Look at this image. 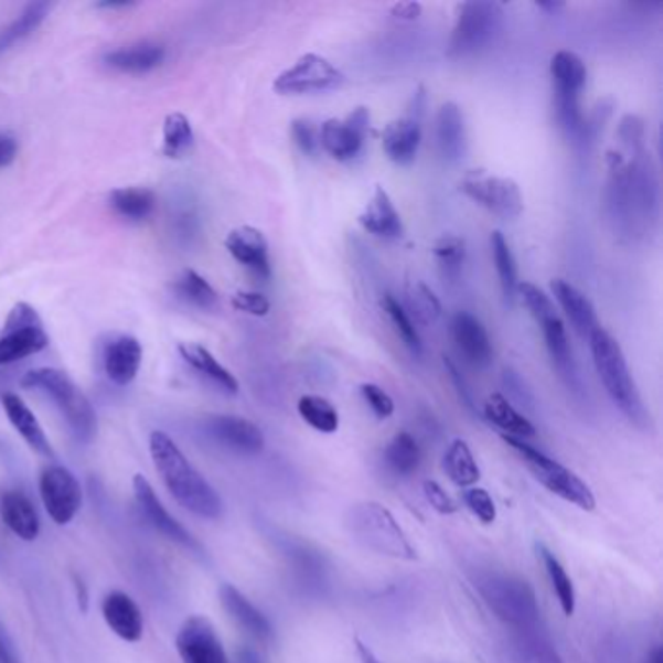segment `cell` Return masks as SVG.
I'll return each instance as SVG.
<instances>
[{
    "mask_svg": "<svg viewBox=\"0 0 663 663\" xmlns=\"http://www.w3.org/2000/svg\"><path fill=\"white\" fill-rule=\"evenodd\" d=\"M344 527L361 547L382 557L417 560V550L394 514L377 502H361L346 510Z\"/></svg>",
    "mask_w": 663,
    "mask_h": 663,
    "instance_id": "5b68a950",
    "label": "cell"
},
{
    "mask_svg": "<svg viewBox=\"0 0 663 663\" xmlns=\"http://www.w3.org/2000/svg\"><path fill=\"white\" fill-rule=\"evenodd\" d=\"M232 306L238 311L255 316V318H265L270 311V302L259 292H238L232 298Z\"/></svg>",
    "mask_w": 663,
    "mask_h": 663,
    "instance_id": "816d5d0a",
    "label": "cell"
},
{
    "mask_svg": "<svg viewBox=\"0 0 663 663\" xmlns=\"http://www.w3.org/2000/svg\"><path fill=\"white\" fill-rule=\"evenodd\" d=\"M370 131L368 107H356L344 117H333L321 125L320 147L336 162H351L361 154Z\"/></svg>",
    "mask_w": 663,
    "mask_h": 663,
    "instance_id": "5bb4252c",
    "label": "cell"
},
{
    "mask_svg": "<svg viewBox=\"0 0 663 663\" xmlns=\"http://www.w3.org/2000/svg\"><path fill=\"white\" fill-rule=\"evenodd\" d=\"M0 517L10 532L22 541H35L42 532L38 509L25 492H2L0 494Z\"/></svg>",
    "mask_w": 663,
    "mask_h": 663,
    "instance_id": "f1b7e54d",
    "label": "cell"
},
{
    "mask_svg": "<svg viewBox=\"0 0 663 663\" xmlns=\"http://www.w3.org/2000/svg\"><path fill=\"white\" fill-rule=\"evenodd\" d=\"M101 614L107 627L125 642H139L145 631V621L139 606L124 591H111L101 601Z\"/></svg>",
    "mask_w": 663,
    "mask_h": 663,
    "instance_id": "4316f807",
    "label": "cell"
},
{
    "mask_svg": "<svg viewBox=\"0 0 663 663\" xmlns=\"http://www.w3.org/2000/svg\"><path fill=\"white\" fill-rule=\"evenodd\" d=\"M423 459V451L417 438L409 432H397L392 442L385 446L384 466L389 473L399 479L410 477L417 471Z\"/></svg>",
    "mask_w": 663,
    "mask_h": 663,
    "instance_id": "e575fe53",
    "label": "cell"
},
{
    "mask_svg": "<svg viewBox=\"0 0 663 663\" xmlns=\"http://www.w3.org/2000/svg\"><path fill=\"white\" fill-rule=\"evenodd\" d=\"M224 246L228 249V254L232 255L242 267L252 270L255 277H259V279H269V244H267V238L263 236L261 229L254 228V226H239V228H234L229 232L228 238L224 242Z\"/></svg>",
    "mask_w": 663,
    "mask_h": 663,
    "instance_id": "7402d4cb",
    "label": "cell"
},
{
    "mask_svg": "<svg viewBox=\"0 0 663 663\" xmlns=\"http://www.w3.org/2000/svg\"><path fill=\"white\" fill-rule=\"evenodd\" d=\"M402 306L409 313L410 320L420 325H432L442 316V303L438 296L420 280L409 282L405 287V303Z\"/></svg>",
    "mask_w": 663,
    "mask_h": 663,
    "instance_id": "60d3db41",
    "label": "cell"
},
{
    "mask_svg": "<svg viewBox=\"0 0 663 663\" xmlns=\"http://www.w3.org/2000/svg\"><path fill=\"white\" fill-rule=\"evenodd\" d=\"M0 402H2V409L7 413L10 425L14 426L18 435L24 438V442L43 458H53V448H51L47 436L43 432L40 420L35 418L32 409L22 402V397H18L17 394H4Z\"/></svg>",
    "mask_w": 663,
    "mask_h": 663,
    "instance_id": "f546056e",
    "label": "cell"
},
{
    "mask_svg": "<svg viewBox=\"0 0 663 663\" xmlns=\"http://www.w3.org/2000/svg\"><path fill=\"white\" fill-rule=\"evenodd\" d=\"M142 362V346L131 335H119L111 339L104 349L101 364L104 372L119 387L131 384L137 377Z\"/></svg>",
    "mask_w": 663,
    "mask_h": 663,
    "instance_id": "cb8c5ba5",
    "label": "cell"
},
{
    "mask_svg": "<svg viewBox=\"0 0 663 663\" xmlns=\"http://www.w3.org/2000/svg\"><path fill=\"white\" fill-rule=\"evenodd\" d=\"M236 663H265V660L254 648H242L236 654Z\"/></svg>",
    "mask_w": 663,
    "mask_h": 663,
    "instance_id": "680465c9",
    "label": "cell"
},
{
    "mask_svg": "<svg viewBox=\"0 0 663 663\" xmlns=\"http://www.w3.org/2000/svg\"><path fill=\"white\" fill-rule=\"evenodd\" d=\"M463 502H466L467 510L473 514V516L483 522L484 525L494 524L496 520V504L491 499V494L479 489V486H471L463 492Z\"/></svg>",
    "mask_w": 663,
    "mask_h": 663,
    "instance_id": "7dc6e473",
    "label": "cell"
},
{
    "mask_svg": "<svg viewBox=\"0 0 663 663\" xmlns=\"http://www.w3.org/2000/svg\"><path fill=\"white\" fill-rule=\"evenodd\" d=\"M459 191L499 218H517L524 213V197L516 181L484 170L466 173Z\"/></svg>",
    "mask_w": 663,
    "mask_h": 663,
    "instance_id": "7c38bea8",
    "label": "cell"
},
{
    "mask_svg": "<svg viewBox=\"0 0 663 663\" xmlns=\"http://www.w3.org/2000/svg\"><path fill=\"white\" fill-rule=\"evenodd\" d=\"M537 7H539L541 10H549V12H557V10L565 9L563 2H539Z\"/></svg>",
    "mask_w": 663,
    "mask_h": 663,
    "instance_id": "be15d7a7",
    "label": "cell"
},
{
    "mask_svg": "<svg viewBox=\"0 0 663 663\" xmlns=\"http://www.w3.org/2000/svg\"><path fill=\"white\" fill-rule=\"evenodd\" d=\"M50 10V2L28 4L12 24L7 25L4 30H0V53L9 51L12 45H17V43L25 40L28 35H32L42 25L43 20L47 18Z\"/></svg>",
    "mask_w": 663,
    "mask_h": 663,
    "instance_id": "b9f144b4",
    "label": "cell"
},
{
    "mask_svg": "<svg viewBox=\"0 0 663 663\" xmlns=\"http://www.w3.org/2000/svg\"><path fill=\"white\" fill-rule=\"evenodd\" d=\"M506 654L512 663H565L555 644L539 629L512 632Z\"/></svg>",
    "mask_w": 663,
    "mask_h": 663,
    "instance_id": "1f68e13d",
    "label": "cell"
},
{
    "mask_svg": "<svg viewBox=\"0 0 663 663\" xmlns=\"http://www.w3.org/2000/svg\"><path fill=\"white\" fill-rule=\"evenodd\" d=\"M175 648L183 663H229L213 622L193 614L181 624Z\"/></svg>",
    "mask_w": 663,
    "mask_h": 663,
    "instance_id": "2e32d148",
    "label": "cell"
},
{
    "mask_svg": "<svg viewBox=\"0 0 663 663\" xmlns=\"http://www.w3.org/2000/svg\"><path fill=\"white\" fill-rule=\"evenodd\" d=\"M165 50L158 43H137L121 50L107 51L104 63L117 73L145 74L164 63Z\"/></svg>",
    "mask_w": 663,
    "mask_h": 663,
    "instance_id": "d6a6232c",
    "label": "cell"
},
{
    "mask_svg": "<svg viewBox=\"0 0 663 663\" xmlns=\"http://www.w3.org/2000/svg\"><path fill=\"white\" fill-rule=\"evenodd\" d=\"M0 663H20L14 650L10 646L9 639L4 637L2 631H0Z\"/></svg>",
    "mask_w": 663,
    "mask_h": 663,
    "instance_id": "6f0895ef",
    "label": "cell"
},
{
    "mask_svg": "<svg viewBox=\"0 0 663 663\" xmlns=\"http://www.w3.org/2000/svg\"><path fill=\"white\" fill-rule=\"evenodd\" d=\"M162 154L165 158H181L188 154L193 142H195V132L189 124L188 117L183 114L165 115L164 129H162Z\"/></svg>",
    "mask_w": 663,
    "mask_h": 663,
    "instance_id": "f6af8a7d",
    "label": "cell"
},
{
    "mask_svg": "<svg viewBox=\"0 0 663 663\" xmlns=\"http://www.w3.org/2000/svg\"><path fill=\"white\" fill-rule=\"evenodd\" d=\"M535 549H537L541 563H543L545 570H547L550 586H553V591L557 596L563 613L566 617H573L574 611H576V591H574L573 580H570V576L566 573L565 566L555 557V553L547 549L543 543H537Z\"/></svg>",
    "mask_w": 663,
    "mask_h": 663,
    "instance_id": "ab89813d",
    "label": "cell"
},
{
    "mask_svg": "<svg viewBox=\"0 0 663 663\" xmlns=\"http://www.w3.org/2000/svg\"><path fill=\"white\" fill-rule=\"evenodd\" d=\"M205 432L222 448L242 456H257L265 448L261 428L236 415H213L206 418Z\"/></svg>",
    "mask_w": 663,
    "mask_h": 663,
    "instance_id": "ac0fdd59",
    "label": "cell"
},
{
    "mask_svg": "<svg viewBox=\"0 0 663 663\" xmlns=\"http://www.w3.org/2000/svg\"><path fill=\"white\" fill-rule=\"evenodd\" d=\"M132 491H135V499H137L142 516L147 517L148 524L152 525L156 532L162 533L170 541L180 543L181 547H185V549L201 550V545L195 541V537L175 517L170 516V512L164 509V504L158 500L152 484L148 483L147 477H135L132 479Z\"/></svg>",
    "mask_w": 663,
    "mask_h": 663,
    "instance_id": "ffe728a7",
    "label": "cell"
},
{
    "mask_svg": "<svg viewBox=\"0 0 663 663\" xmlns=\"http://www.w3.org/2000/svg\"><path fill=\"white\" fill-rule=\"evenodd\" d=\"M484 418L491 425L500 428L504 435L517 440H525L535 436V426L532 425L530 418H525L520 410L509 402V397L502 394L489 395V399L484 403Z\"/></svg>",
    "mask_w": 663,
    "mask_h": 663,
    "instance_id": "836d02e7",
    "label": "cell"
},
{
    "mask_svg": "<svg viewBox=\"0 0 663 663\" xmlns=\"http://www.w3.org/2000/svg\"><path fill=\"white\" fill-rule=\"evenodd\" d=\"M646 663H663L662 646H655L654 650L648 654Z\"/></svg>",
    "mask_w": 663,
    "mask_h": 663,
    "instance_id": "6125c7cd",
    "label": "cell"
},
{
    "mask_svg": "<svg viewBox=\"0 0 663 663\" xmlns=\"http://www.w3.org/2000/svg\"><path fill=\"white\" fill-rule=\"evenodd\" d=\"M354 644H356V654L361 657L362 663H384L368 646H366V644H364V642H361V640H354Z\"/></svg>",
    "mask_w": 663,
    "mask_h": 663,
    "instance_id": "91938a15",
    "label": "cell"
},
{
    "mask_svg": "<svg viewBox=\"0 0 663 663\" xmlns=\"http://www.w3.org/2000/svg\"><path fill=\"white\" fill-rule=\"evenodd\" d=\"M423 489H425V496L426 500H428V504H430L438 514L451 516V514L458 512L456 500L451 499L450 494L443 491L442 486L436 483V481H426Z\"/></svg>",
    "mask_w": 663,
    "mask_h": 663,
    "instance_id": "f907efd6",
    "label": "cell"
},
{
    "mask_svg": "<svg viewBox=\"0 0 663 663\" xmlns=\"http://www.w3.org/2000/svg\"><path fill=\"white\" fill-rule=\"evenodd\" d=\"M172 292L181 302L189 303L199 310H214L218 306V295L211 282L201 277L197 270L185 269L172 282Z\"/></svg>",
    "mask_w": 663,
    "mask_h": 663,
    "instance_id": "74e56055",
    "label": "cell"
},
{
    "mask_svg": "<svg viewBox=\"0 0 663 663\" xmlns=\"http://www.w3.org/2000/svg\"><path fill=\"white\" fill-rule=\"evenodd\" d=\"M290 132L296 147L300 148L303 154L313 156L320 150V132L313 129V125L308 119H295L290 125Z\"/></svg>",
    "mask_w": 663,
    "mask_h": 663,
    "instance_id": "681fc988",
    "label": "cell"
},
{
    "mask_svg": "<svg viewBox=\"0 0 663 663\" xmlns=\"http://www.w3.org/2000/svg\"><path fill=\"white\" fill-rule=\"evenodd\" d=\"M279 545L295 570L298 586L308 594H323L328 588L329 565L320 550L290 535H285Z\"/></svg>",
    "mask_w": 663,
    "mask_h": 663,
    "instance_id": "44dd1931",
    "label": "cell"
},
{
    "mask_svg": "<svg viewBox=\"0 0 663 663\" xmlns=\"http://www.w3.org/2000/svg\"><path fill=\"white\" fill-rule=\"evenodd\" d=\"M491 249L494 267H496V272H499L500 290H502L504 303L506 306H514L517 298V287H520L516 257L512 254L509 239L504 238V234L500 229L492 232Z\"/></svg>",
    "mask_w": 663,
    "mask_h": 663,
    "instance_id": "8d00e7d4",
    "label": "cell"
},
{
    "mask_svg": "<svg viewBox=\"0 0 663 663\" xmlns=\"http://www.w3.org/2000/svg\"><path fill=\"white\" fill-rule=\"evenodd\" d=\"M362 399L366 402L370 410L376 415L379 420L392 417L395 413V403L389 394L385 392L384 387H379L376 384H362L361 385Z\"/></svg>",
    "mask_w": 663,
    "mask_h": 663,
    "instance_id": "c3c4849f",
    "label": "cell"
},
{
    "mask_svg": "<svg viewBox=\"0 0 663 663\" xmlns=\"http://www.w3.org/2000/svg\"><path fill=\"white\" fill-rule=\"evenodd\" d=\"M132 4H135V2H127V0H124V2H109V0H104V2H98L96 7H98V9L114 10L129 9V7H132Z\"/></svg>",
    "mask_w": 663,
    "mask_h": 663,
    "instance_id": "94428289",
    "label": "cell"
},
{
    "mask_svg": "<svg viewBox=\"0 0 663 663\" xmlns=\"http://www.w3.org/2000/svg\"><path fill=\"white\" fill-rule=\"evenodd\" d=\"M502 440L509 443L512 450L522 458L533 477L539 481L547 491L553 492L558 499L570 502L580 510L591 512L596 509V496L590 486L581 481L580 477L570 471L568 467L558 463L555 459L545 456L543 451L533 448L525 440L502 436Z\"/></svg>",
    "mask_w": 663,
    "mask_h": 663,
    "instance_id": "9c48e42d",
    "label": "cell"
},
{
    "mask_svg": "<svg viewBox=\"0 0 663 663\" xmlns=\"http://www.w3.org/2000/svg\"><path fill=\"white\" fill-rule=\"evenodd\" d=\"M550 78L555 92L557 121L566 135L586 140L590 125L581 114V92L588 83V66L574 51H558L550 58Z\"/></svg>",
    "mask_w": 663,
    "mask_h": 663,
    "instance_id": "52a82bcc",
    "label": "cell"
},
{
    "mask_svg": "<svg viewBox=\"0 0 663 663\" xmlns=\"http://www.w3.org/2000/svg\"><path fill=\"white\" fill-rule=\"evenodd\" d=\"M450 335L467 364L477 370L491 366L494 359L491 336L477 316L469 311H458L450 321Z\"/></svg>",
    "mask_w": 663,
    "mask_h": 663,
    "instance_id": "d6986e66",
    "label": "cell"
},
{
    "mask_svg": "<svg viewBox=\"0 0 663 663\" xmlns=\"http://www.w3.org/2000/svg\"><path fill=\"white\" fill-rule=\"evenodd\" d=\"M382 308H384L389 323L394 325L395 333L399 335L403 344L409 349V353L413 356H420L423 354V341H420V335H418L415 321L410 320L409 313L405 311L402 302L394 295H384V298H382Z\"/></svg>",
    "mask_w": 663,
    "mask_h": 663,
    "instance_id": "ee69618b",
    "label": "cell"
},
{
    "mask_svg": "<svg viewBox=\"0 0 663 663\" xmlns=\"http://www.w3.org/2000/svg\"><path fill=\"white\" fill-rule=\"evenodd\" d=\"M109 205L121 218L131 222L147 221L154 213V191L145 188L115 189L109 195Z\"/></svg>",
    "mask_w": 663,
    "mask_h": 663,
    "instance_id": "f35d334b",
    "label": "cell"
},
{
    "mask_svg": "<svg viewBox=\"0 0 663 663\" xmlns=\"http://www.w3.org/2000/svg\"><path fill=\"white\" fill-rule=\"evenodd\" d=\"M40 496L45 512L57 525L71 524L83 506V486L63 466H51L43 471Z\"/></svg>",
    "mask_w": 663,
    "mask_h": 663,
    "instance_id": "9a60e30c",
    "label": "cell"
},
{
    "mask_svg": "<svg viewBox=\"0 0 663 663\" xmlns=\"http://www.w3.org/2000/svg\"><path fill=\"white\" fill-rule=\"evenodd\" d=\"M22 387L38 389L47 395L71 428L74 438L81 443H90L98 432V418L90 399L74 384L68 374L57 368L30 370L22 377Z\"/></svg>",
    "mask_w": 663,
    "mask_h": 663,
    "instance_id": "8992f818",
    "label": "cell"
},
{
    "mask_svg": "<svg viewBox=\"0 0 663 663\" xmlns=\"http://www.w3.org/2000/svg\"><path fill=\"white\" fill-rule=\"evenodd\" d=\"M517 295L522 296V302L532 313L533 320L539 325L545 346L549 353L550 361L558 370L560 377L565 379L568 387L574 392L580 389V376H578V366L574 361L573 346L566 335L565 321L560 318L555 303L549 296L545 295L539 287L532 282H520Z\"/></svg>",
    "mask_w": 663,
    "mask_h": 663,
    "instance_id": "ba28073f",
    "label": "cell"
},
{
    "mask_svg": "<svg viewBox=\"0 0 663 663\" xmlns=\"http://www.w3.org/2000/svg\"><path fill=\"white\" fill-rule=\"evenodd\" d=\"M425 101L413 99L409 114L403 115L392 124H387L382 135V147L387 158L397 165H409L417 160L418 148L423 140V114Z\"/></svg>",
    "mask_w": 663,
    "mask_h": 663,
    "instance_id": "e0dca14e",
    "label": "cell"
},
{
    "mask_svg": "<svg viewBox=\"0 0 663 663\" xmlns=\"http://www.w3.org/2000/svg\"><path fill=\"white\" fill-rule=\"evenodd\" d=\"M432 255H435L443 279L456 280L461 275L463 263H466V239L453 236V234H446L442 238L436 239Z\"/></svg>",
    "mask_w": 663,
    "mask_h": 663,
    "instance_id": "bcb514c9",
    "label": "cell"
},
{
    "mask_svg": "<svg viewBox=\"0 0 663 663\" xmlns=\"http://www.w3.org/2000/svg\"><path fill=\"white\" fill-rule=\"evenodd\" d=\"M619 135L622 142L631 148V158L614 150L607 154V214L614 232L634 238L644 234L650 228V222L657 216V178L644 148V131L634 127Z\"/></svg>",
    "mask_w": 663,
    "mask_h": 663,
    "instance_id": "6da1fadb",
    "label": "cell"
},
{
    "mask_svg": "<svg viewBox=\"0 0 663 663\" xmlns=\"http://www.w3.org/2000/svg\"><path fill=\"white\" fill-rule=\"evenodd\" d=\"M359 222H361L362 228L376 238L399 239L405 234L402 214L395 208L389 193L379 185L370 199L368 205L364 206Z\"/></svg>",
    "mask_w": 663,
    "mask_h": 663,
    "instance_id": "83f0119b",
    "label": "cell"
},
{
    "mask_svg": "<svg viewBox=\"0 0 663 663\" xmlns=\"http://www.w3.org/2000/svg\"><path fill=\"white\" fill-rule=\"evenodd\" d=\"M178 351H180L181 359L185 361L188 366H191L201 376L206 377L221 392L228 395L238 394L239 382L236 376L228 368H224L206 346L199 343H181Z\"/></svg>",
    "mask_w": 663,
    "mask_h": 663,
    "instance_id": "4dcf8cb0",
    "label": "cell"
},
{
    "mask_svg": "<svg viewBox=\"0 0 663 663\" xmlns=\"http://www.w3.org/2000/svg\"><path fill=\"white\" fill-rule=\"evenodd\" d=\"M436 147L443 160L450 164L466 158V117L456 101H446L436 114Z\"/></svg>",
    "mask_w": 663,
    "mask_h": 663,
    "instance_id": "603a6c76",
    "label": "cell"
},
{
    "mask_svg": "<svg viewBox=\"0 0 663 663\" xmlns=\"http://www.w3.org/2000/svg\"><path fill=\"white\" fill-rule=\"evenodd\" d=\"M473 586L484 606L514 631L539 629V603L530 581L514 574L479 570L473 576Z\"/></svg>",
    "mask_w": 663,
    "mask_h": 663,
    "instance_id": "277c9868",
    "label": "cell"
},
{
    "mask_svg": "<svg viewBox=\"0 0 663 663\" xmlns=\"http://www.w3.org/2000/svg\"><path fill=\"white\" fill-rule=\"evenodd\" d=\"M344 81L346 76L343 71L336 68L328 57L318 53H306L295 65L275 78L272 88L282 96H298L336 90L343 86Z\"/></svg>",
    "mask_w": 663,
    "mask_h": 663,
    "instance_id": "4fadbf2b",
    "label": "cell"
},
{
    "mask_svg": "<svg viewBox=\"0 0 663 663\" xmlns=\"http://www.w3.org/2000/svg\"><path fill=\"white\" fill-rule=\"evenodd\" d=\"M218 594H221L224 611L232 617V621L236 622L242 631H246L249 637H254L259 642L272 639L269 619L238 588H234L232 584H222Z\"/></svg>",
    "mask_w": 663,
    "mask_h": 663,
    "instance_id": "484cf974",
    "label": "cell"
},
{
    "mask_svg": "<svg viewBox=\"0 0 663 663\" xmlns=\"http://www.w3.org/2000/svg\"><path fill=\"white\" fill-rule=\"evenodd\" d=\"M298 413L306 425L321 435H333L339 430V413L335 405L321 395H302L298 402Z\"/></svg>",
    "mask_w": 663,
    "mask_h": 663,
    "instance_id": "7bdbcfd3",
    "label": "cell"
},
{
    "mask_svg": "<svg viewBox=\"0 0 663 663\" xmlns=\"http://www.w3.org/2000/svg\"><path fill=\"white\" fill-rule=\"evenodd\" d=\"M423 12V4L420 2H397L392 7V17L403 22H415Z\"/></svg>",
    "mask_w": 663,
    "mask_h": 663,
    "instance_id": "db71d44e",
    "label": "cell"
},
{
    "mask_svg": "<svg viewBox=\"0 0 663 663\" xmlns=\"http://www.w3.org/2000/svg\"><path fill=\"white\" fill-rule=\"evenodd\" d=\"M148 448L158 475L180 506L205 520H218L222 516L224 509L218 492L191 466L180 446L173 442L172 436L154 430L148 440Z\"/></svg>",
    "mask_w": 663,
    "mask_h": 663,
    "instance_id": "7a4b0ae2",
    "label": "cell"
},
{
    "mask_svg": "<svg viewBox=\"0 0 663 663\" xmlns=\"http://www.w3.org/2000/svg\"><path fill=\"white\" fill-rule=\"evenodd\" d=\"M18 140L10 135L0 132V168H7L17 160Z\"/></svg>",
    "mask_w": 663,
    "mask_h": 663,
    "instance_id": "f5cc1de1",
    "label": "cell"
},
{
    "mask_svg": "<svg viewBox=\"0 0 663 663\" xmlns=\"http://www.w3.org/2000/svg\"><path fill=\"white\" fill-rule=\"evenodd\" d=\"M443 471L459 489H471L481 479V469L466 440H453L443 453Z\"/></svg>",
    "mask_w": 663,
    "mask_h": 663,
    "instance_id": "d590c367",
    "label": "cell"
},
{
    "mask_svg": "<svg viewBox=\"0 0 663 663\" xmlns=\"http://www.w3.org/2000/svg\"><path fill=\"white\" fill-rule=\"evenodd\" d=\"M550 290L560 310L565 311L566 318L573 323L574 331L581 339H588L599 328L598 313L590 298L565 279L550 280Z\"/></svg>",
    "mask_w": 663,
    "mask_h": 663,
    "instance_id": "d4e9b609",
    "label": "cell"
},
{
    "mask_svg": "<svg viewBox=\"0 0 663 663\" xmlns=\"http://www.w3.org/2000/svg\"><path fill=\"white\" fill-rule=\"evenodd\" d=\"M443 366H446V368H448V372H450V377L451 379H453V384H456V387H458L459 397H461V402L466 403L467 409H475V407H473V399H471V394H469V389H467L466 379L461 377V374H459L458 370H456V366L451 364V361H446V359H443Z\"/></svg>",
    "mask_w": 663,
    "mask_h": 663,
    "instance_id": "9f6ffc18",
    "label": "cell"
},
{
    "mask_svg": "<svg viewBox=\"0 0 663 663\" xmlns=\"http://www.w3.org/2000/svg\"><path fill=\"white\" fill-rule=\"evenodd\" d=\"M504 382H506V385H509L510 392L516 395L517 402L532 403V394L525 389L522 377L517 376L514 370H506V372H504Z\"/></svg>",
    "mask_w": 663,
    "mask_h": 663,
    "instance_id": "11a10c76",
    "label": "cell"
},
{
    "mask_svg": "<svg viewBox=\"0 0 663 663\" xmlns=\"http://www.w3.org/2000/svg\"><path fill=\"white\" fill-rule=\"evenodd\" d=\"M591 356L598 370L599 379L606 387L609 399L621 410L632 425L644 426L650 423L646 407L640 397L639 387L634 384L627 356L622 353L621 344L609 331L599 325L590 336Z\"/></svg>",
    "mask_w": 663,
    "mask_h": 663,
    "instance_id": "3957f363",
    "label": "cell"
},
{
    "mask_svg": "<svg viewBox=\"0 0 663 663\" xmlns=\"http://www.w3.org/2000/svg\"><path fill=\"white\" fill-rule=\"evenodd\" d=\"M504 28V9L499 2H461L448 43V57L463 58L486 50Z\"/></svg>",
    "mask_w": 663,
    "mask_h": 663,
    "instance_id": "30bf717a",
    "label": "cell"
},
{
    "mask_svg": "<svg viewBox=\"0 0 663 663\" xmlns=\"http://www.w3.org/2000/svg\"><path fill=\"white\" fill-rule=\"evenodd\" d=\"M50 346V335L33 306L14 303L0 329V366H9L28 356L40 354Z\"/></svg>",
    "mask_w": 663,
    "mask_h": 663,
    "instance_id": "8fae6325",
    "label": "cell"
}]
</instances>
